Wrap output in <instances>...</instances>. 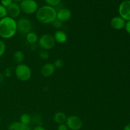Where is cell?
<instances>
[{
  "label": "cell",
  "mask_w": 130,
  "mask_h": 130,
  "mask_svg": "<svg viewBox=\"0 0 130 130\" xmlns=\"http://www.w3.org/2000/svg\"><path fill=\"white\" fill-rule=\"evenodd\" d=\"M124 28H125L126 29V31L128 34H130V20L127 21L126 22V25Z\"/></svg>",
  "instance_id": "4316f807"
},
{
  "label": "cell",
  "mask_w": 130,
  "mask_h": 130,
  "mask_svg": "<svg viewBox=\"0 0 130 130\" xmlns=\"http://www.w3.org/2000/svg\"><path fill=\"white\" fill-rule=\"evenodd\" d=\"M22 1V0H13V1L14 3H20Z\"/></svg>",
  "instance_id": "f546056e"
},
{
  "label": "cell",
  "mask_w": 130,
  "mask_h": 130,
  "mask_svg": "<svg viewBox=\"0 0 130 130\" xmlns=\"http://www.w3.org/2000/svg\"><path fill=\"white\" fill-rule=\"evenodd\" d=\"M17 30L23 34H27L32 32V24L30 20L25 18H20L17 21Z\"/></svg>",
  "instance_id": "8992f818"
},
{
  "label": "cell",
  "mask_w": 130,
  "mask_h": 130,
  "mask_svg": "<svg viewBox=\"0 0 130 130\" xmlns=\"http://www.w3.org/2000/svg\"><path fill=\"white\" fill-rule=\"evenodd\" d=\"M126 21L124 20L120 16L114 17L110 20V24L113 29L116 30H121L124 28Z\"/></svg>",
  "instance_id": "8fae6325"
},
{
  "label": "cell",
  "mask_w": 130,
  "mask_h": 130,
  "mask_svg": "<svg viewBox=\"0 0 130 130\" xmlns=\"http://www.w3.org/2000/svg\"><path fill=\"white\" fill-rule=\"evenodd\" d=\"M6 51V44L5 42L2 40H0V57H2Z\"/></svg>",
  "instance_id": "603a6c76"
},
{
  "label": "cell",
  "mask_w": 130,
  "mask_h": 130,
  "mask_svg": "<svg viewBox=\"0 0 130 130\" xmlns=\"http://www.w3.org/2000/svg\"><path fill=\"white\" fill-rule=\"evenodd\" d=\"M119 16L125 21L130 20V0H124L121 3L118 8Z\"/></svg>",
  "instance_id": "ba28073f"
},
{
  "label": "cell",
  "mask_w": 130,
  "mask_h": 130,
  "mask_svg": "<svg viewBox=\"0 0 130 130\" xmlns=\"http://www.w3.org/2000/svg\"><path fill=\"white\" fill-rule=\"evenodd\" d=\"M51 24H52V27H53V28L58 29H60V28L62 27V25H63V22H62L60 21L59 20L56 19L54 21H53L52 23H51Z\"/></svg>",
  "instance_id": "44dd1931"
},
{
  "label": "cell",
  "mask_w": 130,
  "mask_h": 130,
  "mask_svg": "<svg viewBox=\"0 0 130 130\" xmlns=\"http://www.w3.org/2000/svg\"><path fill=\"white\" fill-rule=\"evenodd\" d=\"M13 3V0H1V5L7 8Z\"/></svg>",
  "instance_id": "d4e9b609"
},
{
  "label": "cell",
  "mask_w": 130,
  "mask_h": 130,
  "mask_svg": "<svg viewBox=\"0 0 130 130\" xmlns=\"http://www.w3.org/2000/svg\"><path fill=\"white\" fill-rule=\"evenodd\" d=\"M17 31V21L7 16L0 19V37L3 39L13 38Z\"/></svg>",
  "instance_id": "6da1fadb"
},
{
  "label": "cell",
  "mask_w": 130,
  "mask_h": 130,
  "mask_svg": "<svg viewBox=\"0 0 130 130\" xmlns=\"http://www.w3.org/2000/svg\"><path fill=\"white\" fill-rule=\"evenodd\" d=\"M0 123H1V118H0Z\"/></svg>",
  "instance_id": "4dcf8cb0"
},
{
  "label": "cell",
  "mask_w": 130,
  "mask_h": 130,
  "mask_svg": "<svg viewBox=\"0 0 130 130\" xmlns=\"http://www.w3.org/2000/svg\"><path fill=\"white\" fill-rule=\"evenodd\" d=\"M53 65L55 66V68H62L63 66V61L62 59H57L55 61Z\"/></svg>",
  "instance_id": "cb8c5ba5"
},
{
  "label": "cell",
  "mask_w": 130,
  "mask_h": 130,
  "mask_svg": "<svg viewBox=\"0 0 130 130\" xmlns=\"http://www.w3.org/2000/svg\"><path fill=\"white\" fill-rule=\"evenodd\" d=\"M55 69L53 63H45L41 69V73L42 76H44V77H49L53 74L55 71Z\"/></svg>",
  "instance_id": "7c38bea8"
},
{
  "label": "cell",
  "mask_w": 130,
  "mask_h": 130,
  "mask_svg": "<svg viewBox=\"0 0 130 130\" xmlns=\"http://www.w3.org/2000/svg\"><path fill=\"white\" fill-rule=\"evenodd\" d=\"M71 16H72L71 11L68 8H63L57 11V19L59 20L62 22L69 20Z\"/></svg>",
  "instance_id": "9c48e42d"
},
{
  "label": "cell",
  "mask_w": 130,
  "mask_h": 130,
  "mask_svg": "<svg viewBox=\"0 0 130 130\" xmlns=\"http://www.w3.org/2000/svg\"><path fill=\"white\" fill-rule=\"evenodd\" d=\"M33 130H46V129H44L43 126L39 125V126H36Z\"/></svg>",
  "instance_id": "83f0119b"
},
{
  "label": "cell",
  "mask_w": 130,
  "mask_h": 130,
  "mask_svg": "<svg viewBox=\"0 0 130 130\" xmlns=\"http://www.w3.org/2000/svg\"><path fill=\"white\" fill-rule=\"evenodd\" d=\"M39 55L41 59L43 60H48L50 58V53L47 50H41L39 51Z\"/></svg>",
  "instance_id": "ffe728a7"
},
{
  "label": "cell",
  "mask_w": 130,
  "mask_h": 130,
  "mask_svg": "<svg viewBox=\"0 0 130 130\" xmlns=\"http://www.w3.org/2000/svg\"><path fill=\"white\" fill-rule=\"evenodd\" d=\"M13 59L15 60V62L16 63H17L18 64H20V63L22 62V61L24 60V54L22 51H16L15 53H13Z\"/></svg>",
  "instance_id": "e0dca14e"
},
{
  "label": "cell",
  "mask_w": 130,
  "mask_h": 130,
  "mask_svg": "<svg viewBox=\"0 0 130 130\" xmlns=\"http://www.w3.org/2000/svg\"><path fill=\"white\" fill-rule=\"evenodd\" d=\"M15 74L17 78L21 81H27L32 76V71L30 67L26 64H18L15 69Z\"/></svg>",
  "instance_id": "3957f363"
},
{
  "label": "cell",
  "mask_w": 130,
  "mask_h": 130,
  "mask_svg": "<svg viewBox=\"0 0 130 130\" xmlns=\"http://www.w3.org/2000/svg\"><path fill=\"white\" fill-rule=\"evenodd\" d=\"M38 36L36 33L34 32H30L26 34V40L29 44H35L37 42H38Z\"/></svg>",
  "instance_id": "2e32d148"
},
{
  "label": "cell",
  "mask_w": 130,
  "mask_h": 130,
  "mask_svg": "<svg viewBox=\"0 0 130 130\" xmlns=\"http://www.w3.org/2000/svg\"><path fill=\"white\" fill-rule=\"evenodd\" d=\"M55 41L53 36L49 34L42 35L38 39V44L44 50H49L52 49L55 45Z\"/></svg>",
  "instance_id": "5b68a950"
},
{
  "label": "cell",
  "mask_w": 130,
  "mask_h": 130,
  "mask_svg": "<svg viewBox=\"0 0 130 130\" xmlns=\"http://www.w3.org/2000/svg\"><path fill=\"white\" fill-rule=\"evenodd\" d=\"M31 121V118L28 114H22L20 118V122L25 126L29 125V123Z\"/></svg>",
  "instance_id": "ac0fdd59"
},
{
  "label": "cell",
  "mask_w": 130,
  "mask_h": 130,
  "mask_svg": "<svg viewBox=\"0 0 130 130\" xmlns=\"http://www.w3.org/2000/svg\"><path fill=\"white\" fill-rule=\"evenodd\" d=\"M55 41L57 43L60 44H63L66 43L67 40V36L63 31L60 30H58L55 32L53 36Z\"/></svg>",
  "instance_id": "4fadbf2b"
},
{
  "label": "cell",
  "mask_w": 130,
  "mask_h": 130,
  "mask_svg": "<svg viewBox=\"0 0 130 130\" xmlns=\"http://www.w3.org/2000/svg\"><path fill=\"white\" fill-rule=\"evenodd\" d=\"M6 9H7L8 16L14 19L17 18L20 15V12H21L20 6L17 3L13 2Z\"/></svg>",
  "instance_id": "30bf717a"
},
{
  "label": "cell",
  "mask_w": 130,
  "mask_h": 130,
  "mask_svg": "<svg viewBox=\"0 0 130 130\" xmlns=\"http://www.w3.org/2000/svg\"><path fill=\"white\" fill-rule=\"evenodd\" d=\"M67 118V116L66 115L65 113L62 112H58L55 114L54 116H53V120L58 124H64L66 123Z\"/></svg>",
  "instance_id": "9a60e30c"
},
{
  "label": "cell",
  "mask_w": 130,
  "mask_h": 130,
  "mask_svg": "<svg viewBox=\"0 0 130 130\" xmlns=\"http://www.w3.org/2000/svg\"><path fill=\"white\" fill-rule=\"evenodd\" d=\"M123 130H130V123H128V124H126V125L124 126Z\"/></svg>",
  "instance_id": "f1b7e54d"
},
{
  "label": "cell",
  "mask_w": 130,
  "mask_h": 130,
  "mask_svg": "<svg viewBox=\"0 0 130 130\" xmlns=\"http://www.w3.org/2000/svg\"><path fill=\"white\" fill-rule=\"evenodd\" d=\"M8 16L7 9L0 4V19Z\"/></svg>",
  "instance_id": "7402d4cb"
},
{
  "label": "cell",
  "mask_w": 130,
  "mask_h": 130,
  "mask_svg": "<svg viewBox=\"0 0 130 130\" xmlns=\"http://www.w3.org/2000/svg\"><path fill=\"white\" fill-rule=\"evenodd\" d=\"M19 6L21 11L28 15L34 14L38 10V5L35 0H22Z\"/></svg>",
  "instance_id": "277c9868"
},
{
  "label": "cell",
  "mask_w": 130,
  "mask_h": 130,
  "mask_svg": "<svg viewBox=\"0 0 130 130\" xmlns=\"http://www.w3.org/2000/svg\"><path fill=\"white\" fill-rule=\"evenodd\" d=\"M8 130H30L28 126H25L20 121L11 123L8 126Z\"/></svg>",
  "instance_id": "5bb4252c"
},
{
  "label": "cell",
  "mask_w": 130,
  "mask_h": 130,
  "mask_svg": "<svg viewBox=\"0 0 130 130\" xmlns=\"http://www.w3.org/2000/svg\"><path fill=\"white\" fill-rule=\"evenodd\" d=\"M57 130H69V128H67L66 123H64V124H58V127H57Z\"/></svg>",
  "instance_id": "484cf974"
},
{
  "label": "cell",
  "mask_w": 130,
  "mask_h": 130,
  "mask_svg": "<svg viewBox=\"0 0 130 130\" xmlns=\"http://www.w3.org/2000/svg\"><path fill=\"white\" fill-rule=\"evenodd\" d=\"M66 124L69 129L79 130L83 126V121L79 117L75 115H71L67 118Z\"/></svg>",
  "instance_id": "52a82bcc"
},
{
  "label": "cell",
  "mask_w": 130,
  "mask_h": 130,
  "mask_svg": "<svg viewBox=\"0 0 130 130\" xmlns=\"http://www.w3.org/2000/svg\"><path fill=\"white\" fill-rule=\"evenodd\" d=\"M36 17L42 24H51L57 19V10L52 6L44 5L38 8L36 12Z\"/></svg>",
  "instance_id": "7a4b0ae2"
},
{
  "label": "cell",
  "mask_w": 130,
  "mask_h": 130,
  "mask_svg": "<svg viewBox=\"0 0 130 130\" xmlns=\"http://www.w3.org/2000/svg\"><path fill=\"white\" fill-rule=\"evenodd\" d=\"M44 1L47 4V5L55 8L61 3L62 0H44Z\"/></svg>",
  "instance_id": "d6986e66"
}]
</instances>
